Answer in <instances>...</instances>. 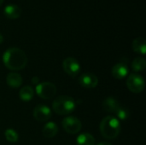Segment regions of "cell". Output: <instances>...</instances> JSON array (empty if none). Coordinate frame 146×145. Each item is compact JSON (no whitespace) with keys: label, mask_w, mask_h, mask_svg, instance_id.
<instances>
[{"label":"cell","mask_w":146,"mask_h":145,"mask_svg":"<svg viewBox=\"0 0 146 145\" xmlns=\"http://www.w3.org/2000/svg\"><path fill=\"white\" fill-rule=\"evenodd\" d=\"M101 135L106 139H115L118 137L121 132L120 121L115 116L104 117L99 126Z\"/></svg>","instance_id":"cell-2"},{"label":"cell","mask_w":146,"mask_h":145,"mask_svg":"<svg viewBox=\"0 0 146 145\" xmlns=\"http://www.w3.org/2000/svg\"><path fill=\"white\" fill-rule=\"evenodd\" d=\"M3 13H4V15L8 19L15 20V19H18L21 16V8L18 5L14 4V3H11V4L7 5L4 8Z\"/></svg>","instance_id":"cell-12"},{"label":"cell","mask_w":146,"mask_h":145,"mask_svg":"<svg viewBox=\"0 0 146 145\" xmlns=\"http://www.w3.org/2000/svg\"><path fill=\"white\" fill-rule=\"evenodd\" d=\"M3 1H4V0H0V6H1L2 4H3Z\"/></svg>","instance_id":"cell-24"},{"label":"cell","mask_w":146,"mask_h":145,"mask_svg":"<svg viewBox=\"0 0 146 145\" xmlns=\"http://www.w3.org/2000/svg\"><path fill=\"white\" fill-rule=\"evenodd\" d=\"M115 116H116V118L119 121L120 120L121 121H126L130 116V112H129V110L126 107H124V106L121 105V108L118 109V111L115 113Z\"/></svg>","instance_id":"cell-20"},{"label":"cell","mask_w":146,"mask_h":145,"mask_svg":"<svg viewBox=\"0 0 146 145\" xmlns=\"http://www.w3.org/2000/svg\"><path fill=\"white\" fill-rule=\"evenodd\" d=\"M7 85L11 88H18L22 84V77L17 73H9L6 78Z\"/></svg>","instance_id":"cell-14"},{"label":"cell","mask_w":146,"mask_h":145,"mask_svg":"<svg viewBox=\"0 0 146 145\" xmlns=\"http://www.w3.org/2000/svg\"><path fill=\"white\" fill-rule=\"evenodd\" d=\"M132 48L134 52L145 56L146 53V41L143 37L136 38L132 44Z\"/></svg>","instance_id":"cell-15"},{"label":"cell","mask_w":146,"mask_h":145,"mask_svg":"<svg viewBox=\"0 0 146 145\" xmlns=\"http://www.w3.org/2000/svg\"><path fill=\"white\" fill-rule=\"evenodd\" d=\"M146 68V60L144 57H137L132 62V68L134 72L144 71Z\"/></svg>","instance_id":"cell-18"},{"label":"cell","mask_w":146,"mask_h":145,"mask_svg":"<svg viewBox=\"0 0 146 145\" xmlns=\"http://www.w3.org/2000/svg\"><path fill=\"white\" fill-rule=\"evenodd\" d=\"M19 97L23 102H29L34 97V90L29 85L23 86L19 91Z\"/></svg>","instance_id":"cell-16"},{"label":"cell","mask_w":146,"mask_h":145,"mask_svg":"<svg viewBox=\"0 0 146 145\" xmlns=\"http://www.w3.org/2000/svg\"><path fill=\"white\" fill-rule=\"evenodd\" d=\"M76 109V103L71 97L59 96L52 103V109L60 115H66L73 113Z\"/></svg>","instance_id":"cell-3"},{"label":"cell","mask_w":146,"mask_h":145,"mask_svg":"<svg viewBox=\"0 0 146 145\" xmlns=\"http://www.w3.org/2000/svg\"><path fill=\"white\" fill-rule=\"evenodd\" d=\"M32 83L33 84V85H37L38 83H40L39 82V79L37 77V76H34L33 79H32Z\"/></svg>","instance_id":"cell-21"},{"label":"cell","mask_w":146,"mask_h":145,"mask_svg":"<svg viewBox=\"0 0 146 145\" xmlns=\"http://www.w3.org/2000/svg\"><path fill=\"white\" fill-rule=\"evenodd\" d=\"M76 144L77 145H95V138L88 132L81 133L76 138Z\"/></svg>","instance_id":"cell-17"},{"label":"cell","mask_w":146,"mask_h":145,"mask_svg":"<svg viewBox=\"0 0 146 145\" xmlns=\"http://www.w3.org/2000/svg\"><path fill=\"white\" fill-rule=\"evenodd\" d=\"M35 91L37 95L44 100H49L53 98L56 94V87L51 82H41L36 85Z\"/></svg>","instance_id":"cell-4"},{"label":"cell","mask_w":146,"mask_h":145,"mask_svg":"<svg viewBox=\"0 0 146 145\" xmlns=\"http://www.w3.org/2000/svg\"><path fill=\"white\" fill-rule=\"evenodd\" d=\"M127 87L133 93H140L145 90V82L144 78L137 73L130 74L127 79Z\"/></svg>","instance_id":"cell-5"},{"label":"cell","mask_w":146,"mask_h":145,"mask_svg":"<svg viewBox=\"0 0 146 145\" xmlns=\"http://www.w3.org/2000/svg\"><path fill=\"white\" fill-rule=\"evenodd\" d=\"M97 145H112V144H110V143H108V142H101V143L98 144Z\"/></svg>","instance_id":"cell-22"},{"label":"cell","mask_w":146,"mask_h":145,"mask_svg":"<svg viewBox=\"0 0 146 145\" xmlns=\"http://www.w3.org/2000/svg\"><path fill=\"white\" fill-rule=\"evenodd\" d=\"M121 103L113 97H108L107 98L104 100V103H103L104 109L108 113H111L115 115L118 111V109L121 108Z\"/></svg>","instance_id":"cell-11"},{"label":"cell","mask_w":146,"mask_h":145,"mask_svg":"<svg viewBox=\"0 0 146 145\" xmlns=\"http://www.w3.org/2000/svg\"><path fill=\"white\" fill-rule=\"evenodd\" d=\"M33 115L36 121L39 122H44L50 119L52 113L48 106L44 104H38L33 109Z\"/></svg>","instance_id":"cell-8"},{"label":"cell","mask_w":146,"mask_h":145,"mask_svg":"<svg viewBox=\"0 0 146 145\" xmlns=\"http://www.w3.org/2000/svg\"><path fill=\"white\" fill-rule=\"evenodd\" d=\"M4 66L12 71H20L23 69L27 63L26 53L17 47H11L5 50L3 55Z\"/></svg>","instance_id":"cell-1"},{"label":"cell","mask_w":146,"mask_h":145,"mask_svg":"<svg viewBox=\"0 0 146 145\" xmlns=\"http://www.w3.org/2000/svg\"><path fill=\"white\" fill-rule=\"evenodd\" d=\"M3 40H4V38H3V35L0 32V44L3 42Z\"/></svg>","instance_id":"cell-23"},{"label":"cell","mask_w":146,"mask_h":145,"mask_svg":"<svg viewBox=\"0 0 146 145\" xmlns=\"http://www.w3.org/2000/svg\"><path fill=\"white\" fill-rule=\"evenodd\" d=\"M79 84L86 89H92L95 88L98 85V77L93 74V73H83L79 77Z\"/></svg>","instance_id":"cell-9"},{"label":"cell","mask_w":146,"mask_h":145,"mask_svg":"<svg viewBox=\"0 0 146 145\" xmlns=\"http://www.w3.org/2000/svg\"><path fill=\"white\" fill-rule=\"evenodd\" d=\"M64 131L69 134H77L82 128L81 121L75 116H67L62 121Z\"/></svg>","instance_id":"cell-6"},{"label":"cell","mask_w":146,"mask_h":145,"mask_svg":"<svg viewBox=\"0 0 146 145\" xmlns=\"http://www.w3.org/2000/svg\"><path fill=\"white\" fill-rule=\"evenodd\" d=\"M128 65L126 62H120L116 63L111 70L112 76L116 79H123L128 74Z\"/></svg>","instance_id":"cell-10"},{"label":"cell","mask_w":146,"mask_h":145,"mask_svg":"<svg viewBox=\"0 0 146 145\" xmlns=\"http://www.w3.org/2000/svg\"><path fill=\"white\" fill-rule=\"evenodd\" d=\"M62 68L68 75L75 77L80 71V64L75 58L67 57L62 62Z\"/></svg>","instance_id":"cell-7"},{"label":"cell","mask_w":146,"mask_h":145,"mask_svg":"<svg viewBox=\"0 0 146 145\" xmlns=\"http://www.w3.org/2000/svg\"><path fill=\"white\" fill-rule=\"evenodd\" d=\"M4 137L6 138V140L9 143H16L19 139V134L17 133V132L12 128H8L5 130L4 132Z\"/></svg>","instance_id":"cell-19"},{"label":"cell","mask_w":146,"mask_h":145,"mask_svg":"<svg viewBox=\"0 0 146 145\" xmlns=\"http://www.w3.org/2000/svg\"><path fill=\"white\" fill-rule=\"evenodd\" d=\"M42 132H43V135H44V138H54L57 134V132H58V126L53 121L47 122L44 126Z\"/></svg>","instance_id":"cell-13"}]
</instances>
